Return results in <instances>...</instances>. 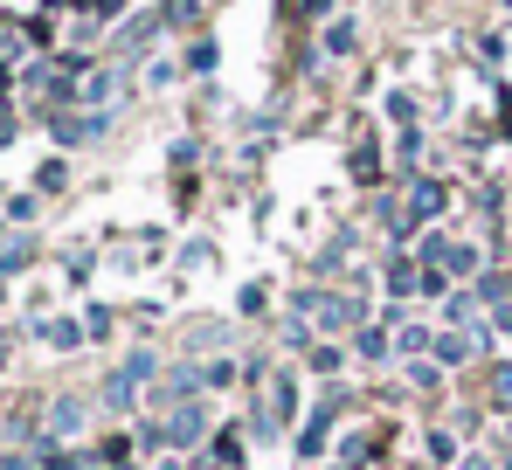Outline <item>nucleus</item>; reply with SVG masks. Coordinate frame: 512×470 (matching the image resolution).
Wrapping results in <instances>:
<instances>
[{
    "instance_id": "f257e3e1",
    "label": "nucleus",
    "mask_w": 512,
    "mask_h": 470,
    "mask_svg": "<svg viewBox=\"0 0 512 470\" xmlns=\"http://www.w3.org/2000/svg\"><path fill=\"white\" fill-rule=\"evenodd\" d=\"M298 305H305V312H319V325H326V332L360 325V298H319V291H298Z\"/></svg>"
},
{
    "instance_id": "f03ea898",
    "label": "nucleus",
    "mask_w": 512,
    "mask_h": 470,
    "mask_svg": "<svg viewBox=\"0 0 512 470\" xmlns=\"http://www.w3.org/2000/svg\"><path fill=\"white\" fill-rule=\"evenodd\" d=\"M160 436H167L173 450H187V443H201V436H208V408H201V401H187V408L173 415V422L160 429Z\"/></svg>"
},
{
    "instance_id": "7ed1b4c3",
    "label": "nucleus",
    "mask_w": 512,
    "mask_h": 470,
    "mask_svg": "<svg viewBox=\"0 0 512 470\" xmlns=\"http://www.w3.org/2000/svg\"><path fill=\"white\" fill-rule=\"evenodd\" d=\"M333 415H340V401H319V408H312V422H305V436H298V450H305V457H319V450H326Z\"/></svg>"
},
{
    "instance_id": "20e7f679",
    "label": "nucleus",
    "mask_w": 512,
    "mask_h": 470,
    "mask_svg": "<svg viewBox=\"0 0 512 470\" xmlns=\"http://www.w3.org/2000/svg\"><path fill=\"white\" fill-rule=\"evenodd\" d=\"M270 408H277V422H291V415H298V374H291V367H277V374H270Z\"/></svg>"
},
{
    "instance_id": "39448f33",
    "label": "nucleus",
    "mask_w": 512,
    "mask_h": 470,
    "mask_svg": "<svg viewBox=\"0 0 512 470\" xmlns=\"http://www.w3.org/2000/svg\"><path fill=\"white\" fill-rule=\"evenodd\" d=\"M381 277H388V291H395V298L423 284V277H416V256H402V249H388V263H381Z\"/></svg>"
},
{
    "instance_id": "423d86ee",
    "label": "nucleus",
    "mask_w": 512,
    "mask_h": 470,
    "mask_svg": "<svg viewBox=\"0 0 512 470\" xmlns=\"http://www.w3.org/2000/svg\"><path fill=\"white\" fill-rule=\"evenodd\" d=\"M409 215H416V222H436V215H443V187H436V180H416V194H409Z\"/></svg>"
},
{
    "instance_id": "0eeeda50",
    "label": "nucleus",
    "mask_w": 512,
    "mask_h": 470,
    "mask_svg": "<svg viewBox=\"0 0 512 470\" xmlns=\"http://www.w3.org/2000/svg\"><path fill=\"white\" fill-rule=\"evenodd\" d=\"M471 346H478V339H464V332H443V339H436V367H464V360H471Z\"/></svg>"
},
{
    "instance_id": "6e6552de",
    "label": "nucleus",
    "mask_w": 512,
    "mask_h": 470,
    "mask_svg": "<svg viewBox=\"0 0 512 470\" xmlns=\"http://www.w3.org/2000/svg\"><path fill=\"white\" fill-rule=\"evenodd\" d=\"M104 118H56V139H97Z\"/></svg>"
},
{
    "instance_id": "1a4fd4ad",
    "label": "nucleus",
    "mask_w": 512,
    "mask_h": 470,
    "mask_svg": "<svg viewBox=\"0 0 512 470\" xmlns=\"http://www.w3.org/2000/svg\"><path fill=\"white\" fill-rule=\"evenodd\" d=\"M443 270H450V277H471V270H478V249H464V242H450V256H443Z\"/></svg>"
},
{
    "instance_id": "9d476101",
    "label": "nucleus",
    "mask_w": 512,
    "mask_h": 470,
    "mask_svg": "<svg viewBox=\"0 0 512 470\" xmlns=\"http://www.w3.org/2000/svg\"><path fill=\"white\" fill-rule=\"evenodd\" d=\"M84 429V401H56V436H77Z\"/></svg>"
},
{
    "instance_id": "9b49d317",
    "label": "nucleus",
    "mask_w": 512,
    "mask_h": 470,
    "mask_svg": "<svg viewBox=\"0 0 512 470\" xmlns=\"http://www.w3.org/2000/svg\"><path fill=\"white\" fill-rule=\"evenodd\" d=\"M346 49H353V21H333L326 28V56H346Z\"/></svg>"
},
{
    "instance_id": "f8f14e48",
    "label": "nucleus",
    "mask_w": 512,
    "mask_h": 470,
    "mask_svg": "<svg viewBox=\"0 0 512 470\" xmlns=\"http://www.w3.org/2000/svg\"><path fill=\"white\" fill-rule=\"evenodd\" d=\"M14 270H28V242H14V249H0V277H14Z\"/></svg>"
},
{
    "instance_id": "ddd939ff",
    "label": "nucleus",
    "mask_w": 512,
    "mask_h": 470,
    "mask_svg": "<svg viewBox=\"0 0 512 470\" xmlns=\"http://www.w3.org/2000/svg\"><path fill=\"white\" fill-rule=\"evenodd\" d=\"M312 367H319V374H340L346 353H340V346H319V353H312Z\"/></svg>"
},
{
    "instance_id": "4468645a",
    "label": "nucleus",
    "mask_w": 512,
    "mask_h": 470,
    "mask_svg": "<svg viewBox=\"0 0 512 470\" xmlns=\"http://www.w3.org/2000/svg\"><path fill=\"white\" fill-rule=\"evenodd\" d=\"M42 332H49V339H56V346H77V339H84V332H77V325H70V318H56V325H42Z\"/></svg>"
},
{
    "instance_id": "2eb2a0df",
    "label": "nucleus",
    "mask_w": 512,
    "mask_h": 470,
    "mask_svg": "<svg viewBox=\"0 0 512 470\" xmlns=\"http://www.w3.org/2000/svg\"><path fill=\"white\" fill-rule=\"evenodd\" d=\"M201 381H208V388H229V381H236V360H215V367H208Z\"/></svg>"
},
{
    "instance_id": "dca6fc26",
    "label": "nucleus",
    "mask_w": 512,
    "mask_h": 470,
    "mask_svg": "<svg viewBox=\"0 0 512 470\" xmlns=\"http://www.w3.org/2000/svg\"><path fill=\"white\" fill-rule=\"evenodd\" d=\"M409 381H416V388H436L443 374H436V360H416V367H409Z\"/></svg>"
},
{
    "instance_id": "f3484780",
    "label": "nucleus",
    "mask_w": 512,
    "mask_h": 470,
    "mask_svg": "<svg viewBox=\"0 0 512 470\" xmlns=\"http://www.w3.org/2000/svg\"><path fill=\"white\" fill-rule=\"evenodd\" d=\"M492 394H499V408H506V401H512V367H506V374H499V381H492Z\"/></svg>"
},
{
    "instance_id": "a211bd4d",
    "label": "nucleus",
    "mask_w": 512,
    "mask_h": 470,
    "mask_svg": "<svg viewBox=\"0 0 512 470\" xmlns=\"http://www.w3.org/2000/svg\"><path fill=\"white\" fill-rule=\"evenodd\" d=\"M492 325H499V332H512V305H499V312H492Z\"/></svg>"
},
{
    "instance_id": "6ab92c4d",
    "label": "nucleus",
    "mask_w": 512,
    "mask_h": 470,
    "mask_svg": "<svg viewBox=\"0 0 512 470\" xmlns=\"http://www.w3.org/2000/svg\"><path fill=\"white\" fill-rule=\"evenodd\" d=\"M464 470H492V464H485V457H464Z\"/></svg>"
},
{
    "instance_id": "aec40b11",
    "label": "nucleus",
    "mask_w": 512,
    "mask_h": 470,
    "mask_svg": "<svg viewBox=\"0 0 512 470\" xmlns=\"http://www.w3.org/2000/svg\"><path fill=\"white\" fill-rule=\"evenodd\" d=\"M499 470H512V450H506V464H499Z\"/></svg>"
},
{
    "instance_id": "412c9836",
    "label": "nucleus",
    "mask_w": 512,
    "mask_h": 470,
    "mask_svg": "<svg viewBox=\"0 0 512 470\" xmlns=\"http://www.w3.org/2000/svg\"><path fill=\"white\" fill-rule=\"evenodd\" d=\"M118 470H132V464H118Z\"/></svg>"
}]
</instances>
